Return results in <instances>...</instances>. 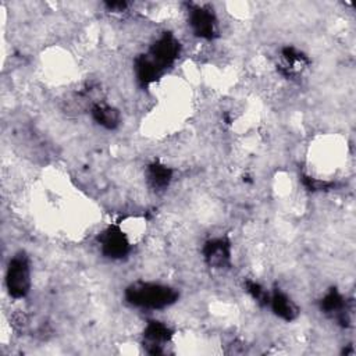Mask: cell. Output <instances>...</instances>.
Segmentation results:
<instances>
[{"mask_svg": "<svg viewBox=\"0 0 356 356\" xmlns=\"http://www.w3.org/2000/svg\"><path fill=\"white\" fill-rule=\"evenodd\" d=\"M31 263L25 253L19 252L14 254L7 266L6 271V288L8 295L14 299H22L31 289Z\"/></svg>", "mask_w": 356, "mask_h": 356, "instance_id": "obj_2", "label": "cell"}, {"mask_svg": "<svg viewBox=\"0 0 356 356\" xmlns=\"http://www.w3.org/2000/svg\"><path fill=\"white\" fill-rule=\"evenodd\" d=\"M146 54L164 71V68L171 65L178 58L179 42L172 33L164 32L159 39H156Z\"/></svg>", "mask_w": 356, "mask_h": 356, "instance_id": "obj_5", "label": "cell"}, {"mask_svg": "<svg viewBox=\"0 0 356 356\" xmlns=\"http://www.w3.org/2000/svg\"><path fill=\"white\" fill-rule=\"evenodd\" d=\"M146 179L152 189L163 191L172 181V170L160 161H153L146 168Z\"/></svg>", "mask_w": 356, "mask_h": 356, "instance_id": "obj_11", "label": "cell"}, {"mask_svg": "<svg viewBox=\"0 0 356 356\" xmlns=\"http://www.w3.org/2000/svg\"><path fill=\"white\" fill-rule=\"evenodd\" d=\"M320 310L324 314L337 318L343 325L346 323H349L346 299H345V296L337 288H330L324 293V296L320 300Z\"/></svg>", "mask_w": 356, "mask_h": 356, "instance_id": "obj_8", "label": "cell"}, {"mask_svg": "<svg viewBox=\"0 0 356 356\" xmlns=\"http://www.w3.org/2000/svg\"><path fill=\"white\" fill-rule=\"evenodd\" d=\"M282 61L285 65L284 74L286 75H292L309 64L307 56H305L300 50L292 46L282 49Z\"/></svg>", "mask_w": 356, "mask_h": 356, "instance_id": "obj_12", "label": "cell"}, {"mask_svg": "<svg viewBox=\"0 0 356 356\" xmlns=\"http://www.w3.org/2000/svg\"><path fill=\"white\" fill-rule=\"evenodd\" d=\"M202 253L204 261L211 268H225L231 264L232 248L231 242L224 236L211 238L206 241Z\"/></svg>", "mask_w": 356, "mask_h": 356, "instance_id": "obj_6", "label": "cell"}, {"mask_svg": "<svg viewBox=\"0 0 356 356\" xmlns=\"http://www.w3.org/2000/svg\"><path fill=\"white\" fill-rule=\"evenodd\" d=\"M97 242L102 254L110 260H122L128 256L132 248V242L129 241L128 234L120 224L107 225L97 235Z\"/></svg>", "mask_w": 356, "mask_h": 356, "instance_id": "obj_3", "label": "cell"}, {"mask_svg": "<svg viewBox=\"0 0 356 356\" xmlns=\"http://www.w3.org/2000/svg\"><path fill=\"white\" fill-rule=\"evenodd\" d=\"M245 288L246 292L250 295V298L257 302L261 306H268V300H270V291H267L263 285H260L257 281H252L248 280L245 282Z\"/></svg>", "mask_w": 356, "mask_h": 356, "instance_id": "obj_13", "label": "cell"}, {"mask_svg": "<svg viewBox=\"0 0 356 356\" xmlns=\"http://www.w3.org/2000/svg\"><path fill=\"white\" fill-rule=\"evenodd\" d=\"M189 26L195 36L200 39H214L217 35V18L213 10L206 6L192 4L188 11Z\"/></svg>", "mask_w": 356, "mask_h": 356, "instance_id": "obj_4", "label": "cell"}, {"mask_svg": "<svg viewBox=\"0 0 356 356\" xmlns=\"http://www.w3.org/2000/svg\"><path fill=\"white\" fill-rule=\"evenodd\" d=\"M178 291L170 285L136 281L127 286L125 299L129 305L147 310H163L178 300Z\"/></svg>", "mask_w": 356, "mask_h": 356, "instance_id": "obj_1", "label": "cell"}, {"mask_svg": "<svg viewBox=\"0 0 356 356\" xmlns=\"http://www.w3.org/2000/svg\"><path fill=\"white\" fill-rule=\"evenodd\" d=\"M174 335V331L163 321L149 320L143 328V345L152 355L163 353V346L167 345Z\"/></svg>", "mask_w": 356, "mask_h": 356, "instance_id": "obj_7", "label": "cell"}, {"mask_svg": "<svg viewBox=\"0 0 356 356\" xmlns=\"http://www.w3.org/2000/svg\"><path fill=\"white\" fill-rule=\"evenodd\" d=\"M268 306L271 312L284 321H293L299 316L298 305L291 299L288 293L275 288L270 292Z\"/></svg>", "mask_w": 356, "mask_h": 356, "instance_id": "obj_9", "label": "cell"}, {"mask_svg": "<svg viewBox=\"0 0 356 356\" xmlns=\"http://www.w3.org/2000/svg\"><path fill=\"white\" fill-rule=\"evenodd\" d=\"M90 114L95 122L106 129L117 128L121 121L120 111L107 103H95L90 108Z\"/></svg>", "mask_w": 356, "mask_h": 356, "instance_id": "obj_10", "label": "cell"}]
</instances>
